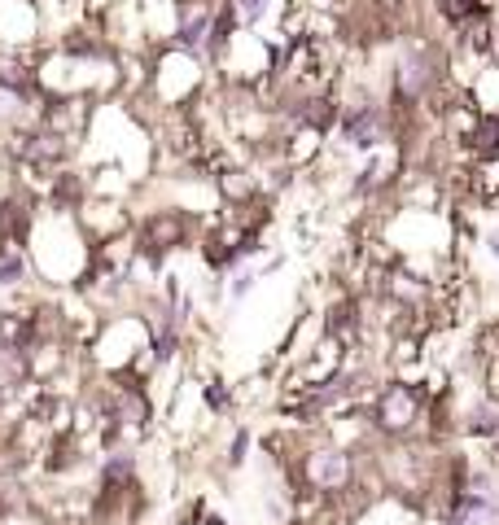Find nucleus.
I'll return each mask as SVG.
<instances>
[{
    "label": "nucleus",
    "instance_id": "nucleus-10",
    "mask_svg": "<svg viewBox=\"0 0 499 525\" xmlns=\"http://www.w3.org/2000/svg\"><path fill=\"white\" fill-rule=\"evenodd\" d=\"M486 254H491V259L499 262V224L491 232H486Z\"/></svg>",
    "mask_w": 499,
    "mask_h": 525
},
{
    "label": "nucleus",
    "instance_id": "nucleus-1",
    "mask_svg": "<svg viewBox=\"0 0 499 525\" xmlns=\"http://www.w3.org/2000/svg\"><path fill=\"white\" fill-rule=\"evenodd\" d=\"M438 75H442V58L433 53L430 40H407L395 58L390 70V110H416L433 97L438 88Z\"/></svg>",
    "mask_w": 499,
    "mask_h": 525
},
{
    "label": "nucleus",
    "instance_id": "nucleus-2",
    "mask_svg": "<svg viewBox=\"0 0 499 525\" xmlns=\"http://www.w3.org/2000/svg\"><path fill=\"white\" fill-rule=\"evenodd\" d=\"M425 416V390L412 381H390L381 386L377 403H372V425L386 438H407Z\"/></svg>",
    "mask_w": 499,
    "mask_h": 525
},
{
    "label": "nucleus",
    "instance_id": "nucleus-4",
    "mask_svg": "<svg viewBox=\"0 0 499 525\" xmlns=\"http://www.w3.org/2000/svg\"><path fill=\"white\" fill-rule=\"evenodd\" d=\"M302 482H307V491H316V494L351 491V482H355V451L333 447V442L311 447L302 456Z\"/></svg>",
    "mask_w": 499,
    "mask_h": 525
},
{
    "label": "nucleus",
    "instance_id": "nucleus-3",
    "mask_svg": "<svg viewBox=\"0 0 499 525\" xmlns=\"http://www.w3.org/2000/svg\"><path fill=\"white\" fill-rule=\"evenodd\" d=\"M390 128H395L390 101H360V105H342L337 136H342L351 149H360V154H377V149L390 140Z\"/></svg>",
    "mask_w": 499,
    "mask_h": 525
},
{
    "label": "nucleus",
    "instance_id": "nucleus-7",
    "mask_svg": "<svg viewBox=\"0 0 499 525\" xmlns=\"http://www.w3.org/2000/svg\"><path fill=\"white\" fill-rule=\"evenodd\" d=\"M18 280H27V259L18 250H0V289L18 285Z\"/></svg>",
    "mask_w": 499,
    "mask_h": 525
},
{
    "label": "nucleus",
    "instance_id": "nucleus-9",
    "mask_svg": "<svg viewBox=\"0 0 499 525\" xmlns=\"http://www.w3.org/2000/svg\"><path fill=\"white\" fill-rule=\"evenodd\" d=\"M201 398H206V407H210L215 416H224V412L233 407V398H228V386H224V381H206Z\"/></svg>",
    "mask_w": 499,
    "mask_h": 525
},
{
    "label": "nucleus",
    "instance_id": "nucleus-5",
    "mask_svg": "<svg viewBox=\"0 0 499 525\" xmlns=\"http://www.w3.org/2000/svg\"><path fill=\"white\" fill-rule=\"evenodd\" d=\"M447 525H499V491L495 494H477V491L451 494Z\"/></svg>",
    "mask_w": 499,
    "mask_h": 525
},
{
    "label": "nucleus",
    "instance_id": "nucleus-6",
    "mask_svg": "<svg viewBox=\"0 0 499 525\" xmlns=\"http://www.w3.org/2000/svg\"><path fill=\"white\" fill-rule=\"evenodd\" d=\"M27 114H31V93L0 84V128H18Z\"/></svg>",
    "mask_w": 499,
    "mask_h": 525
},
{
    "label": "nucleus",
    "instance_id": "nucleus-8",
    "mask_svg": "<svg viewBox=\"0 0 499 525\" xmlns=\"http://www.w3.org/2000/svg\"><path fill=\"white\" fill-rule=\"evenodd\" d=\"M259 276H263V271H259V267H250V262H245V267H236V271H233V285H228V298H233V302H241V298H245L250 289H254V285H259Z\"/></svg>",
    "mask_w": 499,
    "mask_h": 525
}]
</instances>
